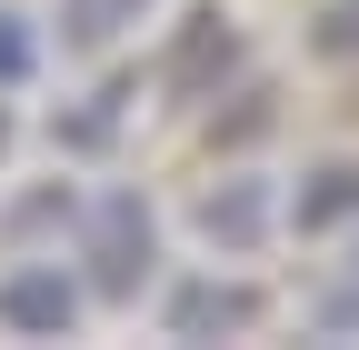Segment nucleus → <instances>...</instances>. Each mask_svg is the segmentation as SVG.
<instances>
[{
    "label": "nucleus",
    "mask_w": 359,
    "mask_h": 350,
    "mask_svg": "<svg viewBox=\"0 0 359 350\" xmlns=\"http://www.w3.org/2000/svg\"><path fill=\"white\" fill-rule=\"evenodd\" d=\"M200 221H210L219 240H250V231H259V190H230V200H210Z\"/></svg>",
    "instance_id": "423d86ee"
},
{
    "label": "nucleus",
    "mask_w": 359,
    "mask_h": 350,
    "mask_svg": "<svg viewBox=\"0 0 359 350\" xmlns=\"http://www.w3.org/2000/svg\"><path fill=\"white\" fill-rule=\"evenodd\" d=\"M20 60H30V51H20V30H0V80H20Z\"/></svg>",
    "instance_id": "0eeeda50"
},
{
    "label": "nucleus",
    "mask_w": 359,
    "mask_h": 350,
    "mask_svg": "<svg viewBox=\"0 0 359 350\" xmlns=\"http://www.w3.org/2000/svg\"><path fill=\"white\" fill-rule=\"evenodd\" d=\"M349 200H359V170H320V190L299 200V231H320V221H339Z\"/></svg>",
    "instance_id": "39448f33"
},
{
    "label": "nucleus",
    "mask_w": 359,
    "mask_h": 350,
    "mask_svg": "<svg viewBox=\"0 0 359 350\" xmlns=\"http://www.w3.org/2000/svg\"><path fill=\"white\" fill-rule=\"evenodd\" d=\"M250 320H259V290H219V280L180 290V311H170V330H250Z\"/></svg>",
    "instance_id": "7ed1b4c3"
},
{
    "label": "nucleus",
    "mask_w": 359,
    "mask_h": 350,
    "mask_svg": "<svg viewBox=\"0 0 359 350\" xmlns=\"http://www.w3.org/2000/svg\"><path fill=\"white\" fill-rule=\"evenodd\" d=\"M140 260H150V221H140L130 190H110V200H100V290H130Z\"/></svg>",
    "instance_id": "f257e3e1"
},
{
    "label": "nucleus",
    "mask_w": 359,
    "mask_h": 350,
    "mask_svg": "<svg viewBox=\"0 0 359 350\" xmlns=\"http://www.w3.org/2000/svg\"><path fill=\"white\" fill-rule=\"evenodd\" d=\"M120 20H140V0H70V30L60 40H70V51H100Z\"/></svg>",
    "instance_id": "20e7f679"
},
{
    "label": "nucleus",
    "mask_w": 359,
    "mask_h": 350,
    "mask_svg": "<svg viewBox=\"0 0 359 350\" xmlns=\"http://www.w3.org/2000/svg\"><path fill=\"white\" fill-rule=\"evenodd\" d=\"M70 311H80V290H70L60 271H20V280H0V320H11V330H70Z\"/></svg>",
    "instance_id": "f03ea898"
}]
</instances>
